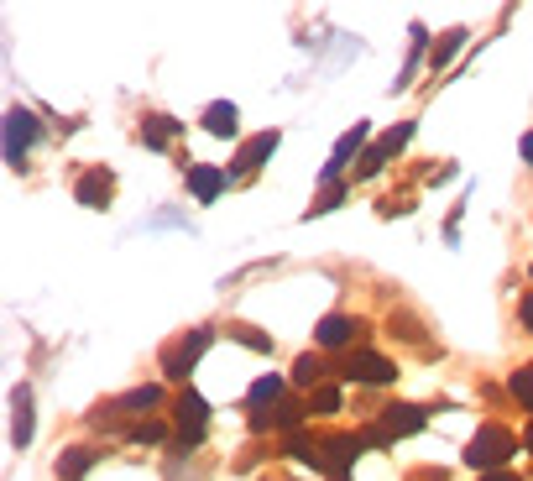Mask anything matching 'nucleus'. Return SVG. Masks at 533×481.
Listing matches in <instances>:
<instances>
[{
    "label": "nucleus",
    "mask_w": 533,
    "mask_h": 481,
    "mask_svg": "<svg viewBox=\"0 0 533 481\" xmlns=\"http://www.w3.org/2000/svg\"><path fill=\"white\" fill-rule=\"evenodd\" d=\"M507 455H518V440H513V429H502V424H481L471 434V445H466V466L471 471H502L507 466Z\"/></svg>",
    "instance_id": "nucleus-1"
},
{
    "label": "nucleus",
    "mask_w": 533,
    "mask_h": 481,
    "mask_svg": "<svg viewBox=\"0 0 533 481\" xmlns=\"http://www.w3.org/2000/svg\"><path fill=\"white\" fill-rule=\"evenodd\" d=\"M340 377H345V382L377 387V382H392V377H398V366H392L387 356H377V351H351V356H345V366H340Z\"/></svg>",
    "instance_id": "nucleus-2"
},
{
    "label": "nucleus",
    "mask_w": 533,
    "mask_h": 481,
    "mask_svg": "<svg viewBox=\"0 0 533 481\" xmlns=\"http://www.w3.org/2000/svg\"><path fill=\"white\" fill-rule=\"evenodd\" d=\"M204 429H210V408H204L199 393H183L178 398V450H194L204 440Z\"/></svg>",
    "instance_id": "nucleus-3"
},
{
    "label": "nucleus",
    "mask_w": 533,
    "mask_h": 481,
    "mask_svg": "<svg viewBox=\"0 0 533 481\" xmlns=\"http://www.w3.org/2000/svg\"><path fill=\"white\" fill-rule=\"evenodd\" d=\"M37 142V121H32V110H11L6 116V163L21 173L27 168V147Z\"/></svg>",
    "instance_id": "nucleus-4"
},
{
    "label": "nucleus",
    "mask_w": 533,
    "mask_h": 481,
    "mask_svg": "<svg viewBox=\"0 0 533 481\" xmlns=\"http://www.w3.org/2000/svg\"><path fill=\"white\" fill-rule=\"evenodd\" d=\"M210 351V330H194L189 340H178V346H168V356H162V372H168L173 382H183L194 372V361Z\"/></svg>",
    "instance_id": "nucleus-5"
},
{
    "label": "nucleus",
    "mask_w": 533,
    "mask_h": 481,
    "mask_svg": "<svg viewBox=\"0 0 533 481\" xmlns=\"http://www.w3.org/2000/svg\"><path fill=\"white\" fill-rule=\"evenodd\" d=\"M408 136H413V126H398V131H387V136H382V142H377L372 152H366V157H361V168H356V178H372V173H382V163H387V157H392V152H398L403 142H408Z\"/></svg>",
    "instance_id": "nucleus-6"
},
{
    "label": "nucleus",
    "mask_w": 533,
    "mask_h": 481,
    "mask_svg": "<svg viewBox=\"0 0 533 481\" xmlns=\"http://www.w3.org/2000/svg\"><path fill=\"white\" fill-rule=\"evenodd\" d=\"M79 204H84V210H105V204H110V194H115V178L105 173V168H95V173H84L79 178Z\"/></svg>",
    "instance_id": "nucleus-7"
},
{
    "label": "nucleus",
    "mask_w": 533,
    "mask_h": 481,
    "mask_svg": "<svg viewBox=\"0 0 533 481\" xmlns=\"http://www.w3.org/2000/svg\"><path fill=\"white\" fill-rule=\"evenodd\" d=\"M356 330H361L356 319H345V314H324V319H319V330H314V340H319L324 351H340V346H351V335H356Z\"/></svg>",
    "instance_id": "nucleus-8"
},
{
    "label": "nucleus",
    "mask_w": 533,
    "mask_h": 481,
    "mask_svg": "<svg viewBox=\"0 0 533 481\" xmlns=\"http://www.w3.org/2000/svg\"><path fill=\"white\" fill-rule=\"evenodd\" d=\"M11 408H16L11 440H16V450H21V445H32V387H27V382H16V393H11Z\"/></svg>",
    "instance_id": "nucleus-9"
},
{
    "label": "nucleus",
    "mask_w": 533,
    "mask_h": 481,
    "mask_svg": "<svg viewBox=\"0 0 533 481\" xmlns=\"http://www.w3.org/2000/svg\"><path fill=\"white\" fill-rule=\"evenodd\" d=\"M382 429L398 440V434H419L424 429V408H413V403H392L387 414H382Z\"/></svg>",
    "instance_id": "nucleus-10"
},
{
    "label": "nucleus",
    "mask_w": 533,
    "mask_h": 481,
    "mask_svg": "<svg viewBox=\"0 0 533 481\" xmlns=\"http://www.w3.org/2000/svg\"><path fill=\"white\" fill-rule=\"evenodd\" d=\"M361 142H366V126H351V136H340V142H335V157H330V163H324V178L335 183V178L345 173V163H356Z\"/></svg>",
    "instance_id": "nucleus-11"
},
{
    "label": "nucleus",
    "mask_w": 533,
    "mask_h": 481,
    "mask_svg": "<svg viewBox=\"0 0 533 481\" xmlns=\"http://www.w3.org/2000/svg\"><path fill=\"white\" fill-rule=\"evenodd\" d=\"M272 152H277V131H262V136H251V142L236 152V168H241V173H251V168H262Z\"/></svg>",
    "instance_id": "nucleus-12"
},
{
    "label": "nucleus",
    "mask_w": 533,
    "mask_h": 481,
    "mask_svg": "<svg viewBox=\"0 0 533 481\" xmlns=\"http://www.w3.org/2000/svg\"><path fill=\"white\" fill-rule=\"evenodd\" d=\"M189 189H194V199H199V204H210V199L225 189V168H210V163L189 168Z\"/></svg>",
    "instance_id": "nucleus-13"
},
{
    "label": "nucleus",
    "mask_w": 533,
    "mask_h": 481,
    "mask_svg": "<svg viewBox=\"0 0 533 481\" xmlns=\"http://www.w3.org/2000/svg\"><path fill=\"white\" fill-rule=\"evenodd\" d=\"M89 466H95V450H84V445H74V450L58 455V476H63V481H79Z\"/></svg>",
    "instance_id": "nucleus-14"
},
{
    "label": "nucleus",
    "mask_w": 533,
    "mask_h": 481,
    "mask_svg": "<svg viewBox=\"0 0 533 481\" xmlns=\"http://www.w3.org/2000/svg\"><path fill=\"white\" fill-rule=\"evenodd\" d=\"M298 414H304V408H298V403H277L272 408V414H251V429H298Z\"/></svg>",
    "instance_id": "nucleus-15"
},
{
    "label": "nucleus",
    "mask_w": 533,
    "mask_h": 481,
    "mask_svg": "<svg viewBox=\"0 0 533 481\" xmlns=\"http://www.w3.org/2000/svg\"><path fill=\"white\" fill-rule=\"evenodd\" d=\"M204 131H210V136H236V105H210V110H204Z\"/></svg>",
    "instance_id": "nucleus-16"
},
{
    "label": "nucleus",
    "mask_w": 533,
    "mask_h": 481,
    "mask_svg": "<svg viewBox=\"0 0 533 481\" xmlns=\"http://www.w3.org/2000/svg\"><path fill=\"white\" fill-rule=\"evenodd\" d=\"M283 398V377H257L251 382V408H272Z\"/></svg>",
    "instance_id": "nucleus-17"
},
{
    "label": "nucleus",
    "mask_w": 533,
    "mask_h": 481,
    "mask_svg": "<svg viewBox=\"0 0 533 481\" xmlns=\"http://www.w3.org/2000/svg\"><path fill=\"white\" fill-rule=\"evenodd\" d=\"M173 131H178V126H173L168 116H152V121L142 126V136H147V147H168V142H173Z\"/></svg>",
    "instance_id": "nucleus-18"
},
{
    "label": "nucleus",
    "mask_w": 533,
    "mask_h": 481,
    "mask_svg": "<svg viewBox=\"0 0 533 481\" xmlns=\"http://www.w3.org/2000/svg\"><path fill=\"white\" fill-rule=\"evenodd\" d=\"M460 48H466V32L455 27V32H445V42H439V48H434V58H429V63H434V68H445V63H450Z\"/></svg>",
    "instance_id": "nucleus-19"
},
{
    "label": "nucleus",
    "mask_w": 533,
    "mask_h": 481,
    "mask_svg": "<svg viewBox=\"0 0 533 481\" xmlns=\"http://www.w3.org/2000/svg\"><path fill=\"white\" fill-rule=\"evenodd\" d=\"M319 377H324V361H319V356H298V366H293V382H298V387H314Z\"/></svg>",
    "instance_id": "nucleus-20"
},
{
    "label": "nucleus",
    "mask_w": 533,
    "mask_h": 481,
    "mask_svg": "<svg viewBox=\"0 0 533 481\" xmlns=\"http://www.w3.org/2000/svg\"><path fill=\"white\" fill-rule=\"evenodd\" d=\"M513 398L533 414V366H518V372H513Z\"/></svg>",
    "instance_id": "nucleus-21"
},
{
    "label": "nucleus",
    "mask_w": 533,
    "mask_h": 481,
    "mask_svg": "<svg viewBox=\"0 0 533 481\" xmlns=\"http://www.w3.org/2000/svg\"><path fill=\"white\" fill-rule=\"evenodd\" d=\"M314 414H340V393H335V387H319V393H314Z\"/></svg>",
    "instance_id": "nucleus-22"
},
{
    "label": "nucleus",
    "mask_w": 533,
    "mask_h": 481,
    "mask_svg": "<svg viewBox=\"0 0 533 481\" xmlns=\"http://www.w3.org/2000/svg\"><path fill=\"white\" fill-rule=\"evenodd\" d=\"M162 434H168V429H162V424H136V429H131V440H142V445H157V440H162Z\"/></svg>",
    "instance_id": "nucleus-23"
},
{
    "label": "nucleus",
    "mask_w": 533,
    "mask_h": 481,
    "mask_svg": "<svg viewBox=\"0 0 533 481\" xmlns=\"http://www.w3.org/2000/svg\"><path fill=\"white\" fill-rule=\"evenodd\" d=\"M523 163H528V168H533V131H528V136H523Z\"/></svg>",
    "instance_id": "nucleus-24"
},
{
    "label": "nucleus",
    "mask_w": 533,
    "mask_h": 481,
    "mask_svg": "<svg viewBox=\"0 0 533 481\" xmlns=\"http://www.w3.org/2000/svg\"><path fill=\"white\" fill-rule=\"evenodd\" d=\"M523 325L533 330V293H528V299H523Z\"/></svg>",
    "instance_id": "nucleus-25"
},
{
    "label": "nucleus",
    "mask_w": 533,
    "mask_h": 481,
    "mask_svg": "<svg viewBox=\"0 0 533 481\" xmlns=\"http://www.w3.org/2000/svg\"><path fill=\"white\" fill-rule=\"evenodd\" d=\"M481 481H523V476H513V471H492V476H481Z\"/></svg>",
    "instance_id": "nucleus-26"
},
{
    "label": "nucleus",
    "mask_w": 533,
    "mask_h": 481,
    "mask_svg": "<svg viewBox=\"0 0 533 481\" xmlns=\"http://www.w3.org/2000/svg\"><path fill=\"white\" fill-rule=\"evenodd\" d=\"M413 481H445V476H439V471H419V476H413Z\"/></svg>",
    "instance_id": "nucleus-27"
},
{
    "label": "nucleus",
    "mask_w": 533,
    "mask_h": 481,
    "mask_svg": "<svg viewBox=\"0 0 533 481\" xmlns=\"http://www.w3.org/2000/svg\"><path fill=\"white\" fill-rule=\"evenodd\" d=\"M523 445H528V450H533V424H528V440H523Z\"/></svg>",
    "instance_id": "nucleus-28"
},
{
    "label": "nucleus",
    "mask_w": 533,
    "mask_h": 481,
    "mask_svg": "<svg viewBox=\"0 0 533 481\" xmlns=\"http://www.w3.org/2000/svg\"><path fill=\"white\" fill-rule=\"evenodd\" d=\"M528 272H533V267H528Z\"/></svg>",
    "instance_id": "nucleus-29"
}]
</instances>
